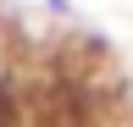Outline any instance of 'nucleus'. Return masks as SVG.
<instances>
[{
    "mask_svg": "<svg viewBox=\"0 0 133 127\" xmlns=\"http://www.w3.org/2000/svg\"><path fill=\"white\" fill-rule=\"evenodd\" d=\"M0 127H22V122H0Z\"/></svg>",
    "mask_w": 133,
    "mask_h": 127,
    "instance_id": "1",
    "label": "nucleus"
}]
</instances>
